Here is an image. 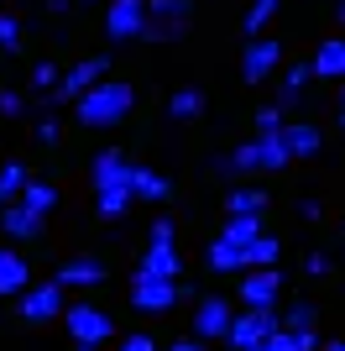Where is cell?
Segmentation results:
<instances>
[{
  "label": "cell",
  "instance_id": "obj_8",
  "mask_svg": "<svg viewBox=\"0 0 345 351\" xmlns=\"http://www.w3.org/2000/svg\"><path fill=\"white\" fill-rule=\"evenodd\" d=\"M142 21H146V0H105V37L110 43L142 37Z\"/></svg>",
  "mask_w": 345,
  "mask_h": 351
},
{
  "label": "cell",
  "instance_id": "obj_33",
  "mask_svg": "<svg viewBox=\"0 0 345 351\" xmlns=\"http://www.w3.org/2000/svg\"><path fill=\"white\" fill-rule=\"evenodd\" d=\"M58 79H63V69H58V63H37V69H31V84H37V89H53Z\"/></svg>",
  "mask_w": 345,
  "mask_h": 351
},
{
  "label": "cell",
  "instance_id": "obj_5",
  "mask_svg": "<svg viewBox=\"0 0 345 351\" xmlns=\"http://www.w3.org/2000/svg\"><path fill=\"white\" fill-rule=\"evenodd\" d=\"M277 309L267 304V309H246V315H230V325H225V336L220 341H230V351H257L261 346V336H272L277 330Z\"/></svg>",
  "mask_w": 345,
  "mask_h": 351
},
{
  "label": "cell",
  "instance_id": "obj_13",
  "mask_svg": "<svg viewBox=\"0 0 345 351\" xmlns=\"http://www.w3.org/2000/svg\"><path fill=\"white\" fill-rule=\"evenodd\" d=\"M58 289H100L105 283V263L100 257H68V263L58 267Z\"/></svg>",
  "mask_w": 345,
  "mask_h": 351
},
{
  "label": "cell",
  "instance_id": "obj_29",
  "mask_svg": "<svg viewBox=\"0 0 345 351\" xmlns=\"http://www.w3.org/2000/svg\"><path fill=\"white\" fill-rule=\"evenodd\" d=\"M277 5H283V0H251V11H246V37H261V32L272 27V16H277Z\"/></svg>",
  "mask_w": 345,
  "mask_h": 351
},
{
  "label": "cell",
  "instance_id": "obj_1",
  "mask_svg": "<svg viewBox=\"0 0 345 351\" xmlns=\"http://www.w3.org/2000/svg\"><path fill=\"white\" fill-rule=\"evenodd\" d=\"M73 116H79V126H94V132H105V126H120V121L136 110V89L126 84V79H110L105 73L100 84H89L84 95H73Z\"/></svg>",
  "mask_w": 345,
  "mask_h": 351
},
{
  "label": "cell",
  "instance_id": "obj_11",
  "mask_svg": "<svg viewBox=\"0 0 345 351\" xmlns=\"http://www.w3.org/2000/svg\"><path fill=\"white\" fill-rule=\"evenodd\" d=\"M277 293H283V273L277 267H246V278H241V304L246 309L277 304Z\"/></svg>",
  "mask_w": 345,
  "mask_h": 351
},
{
  "label": "cell",
  "instance_id": "obj_39",
  "mask_svg": "<svg viewBox=\"0 0 345 351\" xmlns=\"http://www.w3.org/2000/svg\"><path fill=\"white\" fill-rule=\"evenodd\" d=\"M303 273H309V278H324V273H330V257H324V252H314V257L303 263Z\"/></svg>",
  "mask_w": 345,
  "mask_h": 351
},
{
  "label": "cell",
  "instance_id": "obj_31",
  "mask_svg": "<svg viewBox=\"0 0 345 351\" xmlns=\"http://www.w3.org/2000/svg\"><path fill=\"white\" fill-rule=\"evenodd\" d=\"M21 184H27V168H21V162H5V168H0V205H16V199H21Z\"/></svg>",
  "mask_w": 345,
  "mask_h": 351
},
{
  "label": "cell",
  "instance_id": "obj_26",
  "mask_svg": "<svg viewBox=\"0 0 345 351\" xmlns=\"http://www.w3.org/2000/svg\"><path fill=\"white\" fill-rule=\"evenodd\" d=\"M314 84V69L309 63H288V73H283V89H277V105H293L303 95V89Z\"/></svg>",
  "mask_w": 345,
  "mask_h": 351
},
{
  "label": "cell",
  "instance_id": "obj_25",
  "mask_svg": "<svg viewBox=\"0 0 345 351\" xmlns=\"http://www.w3.org/2000/svg\"><path fill=\"white\" fill-rule=\"evenodd\" d=\"M21 205L37 210V215H47V210L58 205V189L47 184V178H31V173H27V184H21Z\"/></svg>",
  "mask_w": 345,
  "mask_h": 351
},
{
  "label": "cell",
  "instance_id": "obj_9",
  "mask_svg": "<svg viewBox=\"0 0 345 351\" xmlns=\"http://www.w3.org/2000/svg\"><path fill=\"white\" fill-rule=\"evenodd\" d=\"M131 304L142 309V315H168V309L178 304V278H146V273H136Z\"/></svg>",
  "mask_w": 345,
  "mask_h": 351
},
{
  "label": "cell",
  "instance_id": "obj_24",
  "mask_svg": "<svg viewBox=\"0 0 345 351\" xmlns=\"http://www.w3.org/2000/svg\"><path fill=\"white\" fill-rule=\"evenodd\" d=\"M241 252H246V267H277V257H283V241L261 231L257 241H246Z\"/></svg>",
  "mask_w": 345,
  "mask_h": 351
},
{
  "label": "cell",
  "instance_id": "obj_18",
  "mask_svg": "<svg viewBox=\"0 0 345 351\" xmlns=\"http://www.w3.org/2000/svg\"><path fill=\"white\" fill-rule=\"evenodd\" d=\"M31 283V267H27V257L21 252H5L0 247V299H16V293Z\"/></svg>",
  "mask_w": 345,
  "mask_h": 351
},
{
  "label": "cell",
  "instance_id": "obj_19",
  "mask_svg": "<svg viewBox=\"0 0 345 351\" xmlns=\"http://www.w3.org/2000/svg\"><path fill=\"white\" fill-rule=\"evenodd\" d=\"M251 142H257V173H283L288 162H293V158H288V147H283V136H277V132H257Z\"/></svg>",
  "mask_w": 345,
  "mask_h": 351
},
{
  "label": "cell",
  "instance_id": "obj_42",
  "mask_svg": "<svg viewBox=\"0 0 345 351\" xmlns=\"http://www.w3.org/2000/svg\"><path fill=\"white\" fill-rule=\"evenodd\" d=\"M47 11H53V16H63V11H68V0H47Z\"/></svg>",
  "mask_w": 345,
  "mask_h": 351
},
{
  "label": "cell",
  "instance_id": "obj_38",
  "mask_svg": "<svg viewBox=\"0 0 345 351\" xmlns=\"http://www.w3.org/2000/svg\"><path fill=\"white\" fill-rule=\"evenodd\" d=\"M146 241H172V220L157 215V220H152V231H146Z\"/></svg>",
  "mask_w": 345,
  "mask_h": 351
},
{
  "label": "cell",
  "instance_id": "obj_32",
  "mask_svg": "<svg viewBox=\"0 0 345 351\" xmlns=\"http://www.w3.org/2000/svg\"><path fill=\"white\" fill-rule=\"evenodd\" d=\"M0 47H5V53H16V47H21V16L0 11Z\"/></svg>",
  "mask_w": 345,
  "mask_h": 351
},
{
  "label": "cell",
  "instance_id": "obj_2",
  "mask_svg": "<svg viewBox=\"0 0 345 351\" xmlns=\"http://www.w3.org/2000/svg\"><path fill=\"white\" fill-rule=\"evenodd\" d=\"M94 210L100 220H120L131 210V162L120 147H105L94 158Z\"/></svg>",
  "mask_w": 345,
  "mask_h": 351
},
{
  "label": "cell",
  "instance_id": "obj_16",
  "mask_svg": "<svg viewBox=\"0 0 345 351\" xmlns=\"http://www.w3.org/2000/svg\"><path fill=\"white\" fill-rule=\"evenodd\" d=\"M0 231L11 236V241H31V236L42 231V215L27 210L21 199H16V205H0Z\"/></svg>",
  "mask_w": 345,
  "mask_h": 351
},
{
  "label": "cell",
  "instance_id": "obj_27",
  "mask_svg": "<svg viewBox=\"0 0 345 351\" xmlns=\"http://www.w3.org/2000/svg\"><path fill=\"white\" fill-rule=\"evenodd\" d=\"M204 116V89H178L168 100V121H199Z\"/></svg>",
  "mask_w": 345,
  "mask_h": 351
},
{
  "label": "cell",
  "instance_id": "obj_3",
  "mask_svg": "<svg viewBox=\"0 0 345 351\" xmlns=\"http://www.w3.org/2000/svg\"><path fill=\"white\" fill-rule=\"evenodd\" d=\"M194 21V0H146L142 43H178Z\"/></svg>",
  "mask_w": 345,
  "mask_h": 351
},
{
  "label": "cell",
  "instance_id": "obj_48",
  "mask_svg": "<svg viewBox=\"0 0 345 351\" xmlns=\"http://www.w3.org/2000/svg\"><path fill=\"white\" fill-rule=\"evenodd\" d=\"M0 5H5V0H0Z\"/></svg>",
  "mask_w": 345,
  "mask_h": 351
},
{
  "label": "cell",
  "instance_id": "obj_4",
  "mask_svg": "<svg viewBox=\"0 0 345 351\" xmlns=\"http://www.w3.org/2000/svg\"><path fill=\"white\" fill-rule=\"evenodd\" d=\"M63 325H68L73 346H105V341L115 336V320L105 315L100 304H63Z\"/></svg>",
  "mask_w": 345,
  "mask_h": 351
},
{
  "label": "cell",
  "instance_id": "obj_46",
  "mask_svg": "<svg viewBox=\"0 0 345 351\" xmlns=\"http://www.w3.org/2000/svg\"><path fill=\"white\" fill-rule=\"evenodd\" d=\"M73 351H100V346H73Z\"/></svg>",
  "mask_w": 345,
  "mask_h": 351
},
{
  "label": "cell",
  "instance_id": "obj_41",
  "mask_svg": "<svg viewBox=\"0 0 345 351\" xmlns=\"http://www.w3.org/2000/svg\"><path fill=\"white\" fill-rule=\"evenodd\" d=\"M168 351H209V341H199V336H188V341H172Z\"/></svg>",
  "mask_w": 345,
  "mask_h": 351
},
{
  "label": "cell",
  "instance_id": "obj_36",
  "mask_svg": "<svg viewBox=\"0 0 345 351\" xmlns=\"http://www.w3.org/2000/svg\"><path fill=\"white\" fill-rule=\"evenodd\" d=\"M115 351H157V341L146 336V330H136V336H120V346Z\"/></svg>",
  "mask_w": 345,
  "mask_h": 351
},
{
  "label": "cell",
  "instance_id": "obj_15",
  "mask_svg": "<svg viewBox=\"0 0 345 351\" xmlns=\"http://www.w3.org/2000/svg\"><path fill=\"white\" fill-rule=\"evenodd\" d=\"M277 136H283V147H288V158H314L319 152V126H309V121H283L277 126Z\"/></svg>",
  "mask_w": 345,
  "mask_h": 351
},
{
  "label": "cell",
  "instance_id": "obj_6",
  "mask_svg": "<svg viewBox=\"0 0 345 351\" xmlns=\"http://www.w3.org/2000/svg\"><path fill=\"white\" fill-rule=\"evenodd\" d=\"M110 63H115L110 53H94V58H84V63H73V69H63V79H58V84L47 89V95H53L58 105H68L73 95H84L89 84H100L105 73H110Z\"/></svg>",
  "mask_w": 345,
  "mask_h": 351
},
{
  "label": "cell",
  "instance_id": "obj_21",
  "mask_svg": "<svg viewBox=\"0 0 345 351\" xmlns=\"http://www.w3.org/2000/svg\"><path fill=\"white\" fill-rule=\"evenodd\" d=\"M204 263L215 267V273H246V252L235 247V241H225V236H215V241L204 247Z\"/></svg>",
  "mask_w": 345,
  "mask_h": 351
},
{
  "label": "cell",
  "instance_id": "obj_20",
  "mask_svg": "<svg viewBox=\"0 0 345 351\" xmlns=\"http://www.w3.org/2000/svg\"><path fill=\"white\" fill-rule=\"evenodd\" d=\"M314 79H345V37H330V43H319L314 53Z\"/></svg>",
  "mask_w": 345,
  "mask_h": 351
},
{
  "label": "cell",
  "instance_id": "obj_37",
  "mask_svg": "<svg viewBox=\"0 0 345 351\" xmlns=\"http://www.w3.org/2000/svg\"><path fill=\"white\" fill-rule=\"evenodd\" d=\"M58 136H63V126H58L53 116H42V121H37V142H42V147H53Z\"/></svg>",
  "mask_w": 345,
  "mask_h": 351
},
{
  "label": "cell",
  "instance_id": "obj_22",
  "mask_svg": "<svg viewBox=\"0 0 345 351\" xmlns=\"http://www.w3.org/2000/svg\"><path fill=\"white\" fill-rule=\"evenodd\" d=\"M215 173H220V178H241V173H257V142H241L235 152L215 158Z\"/></svg>",
  "mask_w": 345,
  "mask_h": 351
},
{
  "label": "cell",
  "instance_id": "obj_14",
  "mask_svg": "<svg viewBox=\"0 0 345 351\" xmlns=\"http://www.w3.org/2000/svg\"><path fill=\"white\" fill-rule=\"evenodd\" d=\"M142 273H146V278H178V273H183V257H178V247H172V241H146Z\"/></svg>",
  "mask_w": 345,
  "mask_h": 351
},
{
  "label": "cell",
  "instance_id": "obj_23",
  "mask_svg": "<svg viewBox=\"0 0 345 351\" xmlns=\"http://www.w3.org/2000/svg\"><path fill=\"white\" fill-rule=\"evenodd\" d=\"M267 210V189H251V184H241V189L225 194V215H261Z\"/></svg>",
  "mask_w": 345,
  "mask_h": 351
},
{
  "label": "cell",
  "instance_id": "obj_43",
  "mask_svg": "<svg viewBox=\"0 0 345 351\" xmlns=\"http://www.w3.org/2000/svg\"><path fill=\"white\" fill-rule=\"evenodd\" d=\"M319 351H345V341H330V346H324V341H319Z\"/></svg>",
  "mask_w": 345,
  "mask_h": 351
},
{
  "label": "cell",
  "instance_id": "obj_30",
  "mask_svg": "<svg viewBox=\"0 0 345 351\" xmlns=\"http://www.w3.org/2000/svg\"><path fill=\"white\" fill-rule=\"evenodd\" d=\"M277 320H283V330H314V325H319V309L309 304V299H298V304H288Z\"/></svg>",
  "mask_w": 345,
  "mask_h": 351
},
{
  "label": "cell",
  "instance_id": "obj_45",
  "mask_svg": "<svg viewBox=\"0 0 345 351\" xmlns=\"http://www.w3.org/2000/svg\"><path fill=\"white\" fill-rule=\"evenodd\" d=\"M340 132H345V105H340Z\"/></svg>",
  "mask_w": 345,
  "mask_h": 351
},
{
  "label": "cell",
  "instance_id": "obj_10",
  "mask_svg": "<svg viewBox=\"0 0 345 351\" xmlns=\"http://www.w3.org/2000/svg\"><path fill=\"white\" fill-rule=\"evenodd\" d=\"M277 63H283V43L277 37H251L241 53V79L246 84H261V79H272Z\"/></svg>",
  "mask_w": 345,
  "mask_h": 351
},
{
  "label": "cell",
  "instance_id": "obj_17",
  "mask_svg": "<svg viewBox=\"0 0 345 351\" xmlns=\"http://www.w3.org/2000/svg\"><path fill=\"white\" fill-rule=\"evenodd\" d=\"M172 194V184L157 173V168H142V162H131V199H146V205H162Z\"/></svg>",
  "mask_w": 345,
  "mask_h": 351
},
{
  "label": "cell",
  "instance_id": "obj_34",
  "mask_svg": "<svg viewBox=\"0 0 345 351\" xmlns=\"http://www.w3.org/2000/svg\"><path fill=\"white\" fill-rule=\"evenodd\" d=\"M21 110H27V100H21L16 89H0V116H5V121H16Z\"/></svg>",
  "mask_w": 345,
  "mask_h": 351
},
{
  "label": "cell",
  "instance_id": "obj_12",
  "mask_svg": "<svg viewBox=\"0 0 345 351\" xmlns=\"http://www.w3.org/2000/svg\"><path fill=\"white\" fill-rule=\"evenodd\" d=\"M225 325H230V304L220 299V293H215V299H204V293H199V299H194V336H199V341H220V336H225Z\"/></svg>",
  "mask_w": 345,
  "mask_h": 351
},
{
  "label": "cell",
  "instance_id": "obj_40",
  "mask_svg": "<svg viewBox=\"0 0 345 351\" xmlns=\"http://www.w3.org/2000/svg\"><path fill=\"white\" fill-rule=\"evenodd\" d=\"M298 215L303 220H319V215H324V205H319V199H298Z\"/></svg>",
  "mask_w": 345,
  "mask_h": 351
},
{
  "label": "cell",
  "instance_id": "obj_47",
  "mask_svg": "<svg viewBox=\"0 0 345 351\" xmlns=\"http://www.w3.org/2000/svg\"><path fill=\"white\" fill-rule=\"evenodd\" d=\"M340 105H345V79H340Z\"/></svg>",
  "mask_w": 345,
  "mask_h": 351
},
{
  "label": "cell",
  "instance_id": "obj_44",
  "mask_svg": "<svg viewBox=\"0 0 345 351\" xmlns=\"http://www.w3.org/2000/svg\"><path fill=\"white\" fill-rule=\"evenodd\" d=\"M335 16H340V27H345V0H340V11H335Z\"/></svg>",
  "mask_w": 345,
  "mask_h": 351
},
{
  "label": "cell",
  "instance_id": "obj_28",
  "mask_svg": "<svg viewBox=\"0 0 345 351\" xmlns=\"http://www.w3.org/2000/svg\"><path fill=\"white\" fill-rule=\"evenodd\" d=\"M220 236H225V241H235V247H246V241H257V236H261V215H230Z\"/></svg>",
  "mask_w": 345,
  "mask_h": 351
},
{
  "label": "cell",
  "instance_id": "obj_35",
  "mask_svg": "<svg viewBox=\"0 0 345 351\" xmlns=\"http://www.w3.org/2000/svg\"><path fill=\"white\" fill-rule=\"evenodd\" d=\"M283 126V105H261L257 110V132H277Z\"/></svg>",
  "mask_w": 345,
  "mask_h": 351
},
{
  "label": "cell",
  "instance_id": "obj_7",
  "mask_svg": "<svg viewBox=\"0 0 345 351\" xmlns=\"http://www.w3.org/2000/svg\"><path fill=\"white\" fill-rule=\"evenodd\" d=\"M16 299H21V320H27V325H47V320L63 315V289H58L53 278H47V283H27Z\"/></svg>",
  "mask_w": 345,
  "mask_h": 351
}]
</instances>
